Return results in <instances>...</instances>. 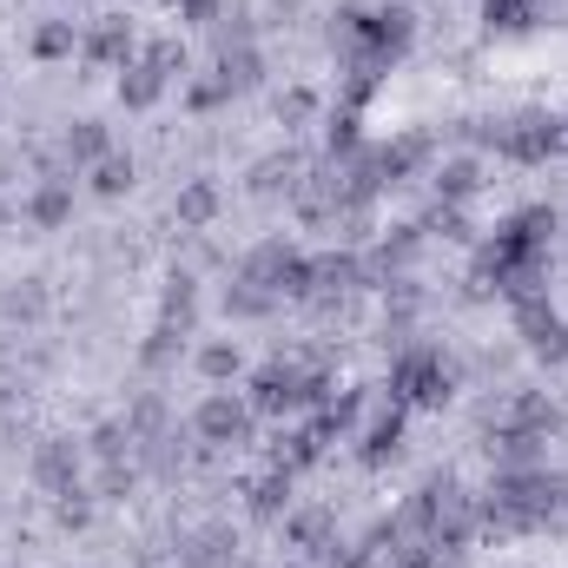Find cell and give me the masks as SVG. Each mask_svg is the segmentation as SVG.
I'll return each mask as SVG.
<instances>
[{
    "instance_id": "ffe728a7",
    "label": "cell",
    "mask_w": 568,
    "mask_h": 568,
    "mask_svg": "<svg viewBox=\"0 0 568 568\" xmlns=\"http://www.w3.org/2000/svg\"><path fill=\"white\" fill-rule=\"evenodd\" d=\"M212 80H219L225 93H252V87H258V47H252V40L225 47V53H219V73H212Z\"/></svg>"
},
{
    "instance_id": "8d00e7d4",
    "label": "cell",
    "mask_w": 568,
    "mask_h": 568,
    "mask_svg": "<svg viewBox=\"0 0 568 568\" xmlns=\"http://www.w3.org/2000/svg\"><path fill=\"white\" fill-rule=\"evenodd\" d=\"M0 219H7V212H0Z\"/></svg>"
},
{
    "instance_id": "83f0119b",
    "label": "cell",
    "mask_w": 568,
    "mask_h": 568,
    "mask_svg": "<svg viewBox=\"0 0 568 568\" xmlns=\"http://www.w3.org/2000/svg\"><path fill=\"white\" fill-rule=\"evenodd\" d=\"M503 424H509V429H529V436H549V429H562V417H556V404H549V397H516Z\"/></svg>"
},
{
    "instance_id": "44dd1931",
    "label": "cell",
    "mask_w": 568,
    "mask_h": 568,
    "mask_svg": "<svg viewBox=\"0 0 568 568\" xmlns=\"http://www.w3.org/2000/svg\"><path fill=\"white\" fill-rule=\"evenodd\" d=\"M219 205H225V192H219L212 179H192V185H179V225L205 232V225L219 219Z\"/></svg>"
},
{
    "instance_id": "7c38bea8",
    "label": "cell",
    "mask_w": 568,
    "mask_h": 568,
    "mask_svg": "<svg viewBox=\"0 0 568 568\" xmlns=\"http://www.w3.org/2000/svg\"><path fill=\"white\" fill-rule=\"evenodd\" d=\"M27 225H40V232L73 225V179H67V172H47V179L27 192Z\"/></svg>"
},
{
    "instance_id": "52a82bcc",
    "label": "cell",
    "mask_w": 568,
    "mask_h": 568,
    "mask_svg": "<svg viewBox=\"0 0 568 568\" xmlns=\"http://www.w3.org/2000/svg\"><path fill=\"white\" fill-rule=\"evenodd\" d=\"M252 429H258V410H252L239 390H205L199 410H192V436H199L205 449H245Z\"/></svg>"
},
{
    "instance_id": "7402d4cb",
    "label": "cell",
    "mask_w": 568,
    "mask_h": 568,
    "mask_svg": "<svg viewBox=\"0 0 568 568\" xmlns=\"http://www.w3.org/2000/svg\"><path fill=\"white\" fill-rule=\"evenodd\" d=\"M331 529H337V523H331V509H291V516H284L291 549H337V542H331Z\"/></svg>"
},
{
    "instance_id": "4dcf8cb0",
    "label": "cell",
    "mask_w": 568,
    "mask_h": 568,
    "mask_svg": "<svg viewBox=\"0 0 568 568\" xmlns=\"http://www.w3.org/2000/svg\"><path fill=\"white\" fill-rule=\"evenodd\" d=\"M272 304H278V297H272V291H258V284H245V278L225 284V311H232V317H265Z\"/></svg>"
},
{
    "instance_id": "8fae6325",
    "label": "cell",
    "mask_w": 568,
    "mask_h": 568,
    "mask_svg": "<svg viewBox=\"0 0 568 568\" xmlns=\"http://www.w3.org/2000/svg\"><path fill=\"white\" fill-rule=\"evenodd\" d=\"M33 483L47 496H80V443L73 436H47L33 449Z\"/></svg>"
},
{
    "instance_id": "4fadbf2b",
    "label": "cell",
    "mask_w": 568,
    "mask_h": 568,
    "mask_svg": "<svg viewBox=\"0 0 568 568\" xmlns=\"http://www.w3.org/2000/svg\"><path fill=\"white\" fill-rule=\"evenodd\" d=\"M404 417H410L404 404H384V410L364 424V436H357V463H364V469H384V463L404 449Z\"/></svg>"
},
{
    "instance_id": "5bb4252c",
    "label": "cell",
    "mask_w": 568,
    "mask_h": 568,
    "mask_svg": "<svg viewBox=\"0 0 568 568\" xmlns=\"http://www.w3.org/2000/svg\"><path fill=\"white\" fill-rule=\"evenodd\" d=\"M429 159V140L424 133H404V140H390V145H377L371 152V165H377V185H404L417 165Z\"/></svg>"
},
{
    "instance_id": "d6a6232c",
    "label": "cell",
    "mask_w": 568,
    "mask_h": 568,
    "mask_svg": "<svg viewBox=\"0 0 568 568\" xmlns=\"http://www.w3.org/2000/svg\"><path fill=\"white\" fill-rule=\"evenodd\" d=\"M311 113H317V93H311V87H291V93L278 100V120H284V126H304Z\"/></svg>"
},
{
    "instance_id": "7a4b0ae2",
    "label": "cell",
    "mask_w": 568,
    "mask_h": 568,
    "mask_svg": "<svg viewBox=\"0 0 568 568\" xmlns=\"http://www.w3.org/2000/svg\"><path fill=\"white\" fill-rule=\"evenodd\" d=\"M417 40V20L410 7H344L337 27H331V47L344 60V73H390Z\"/></svg>"
},
{
    "instance_id": "d590c367",
    "label": "cell",
    "mask_w": 568,
    "mask_h": 568,
    "mask_svg": "<svg viewBox=\"0 0 568 568\" xmlns=\"http://www.w3.org/2000/svg\"><path fill=\"white\" fill-rule=\"evenodd\" d=\"M172 7H185V0H172Z\"/></svg>"
},
{
    "instance_id": "e575fe53",
    "label": "cell",
    "mask_w": 568,
    "mask_h": 568,
    "mask_svg": "<svg viewBox=\"0 0 568 568\" xmlns=\"http://www.w3.org/2000/svg\"><path fill=\"white\" fill-rule=\"evenodd\" d=\"M562 159H568V140H562Z\"/></svg>"
},
{
    "instance_id": "2e32d148",
    "label": "cell",
    "mask_w": 568,
    "mask_h": 568,
    "mask_svg": "<svg viewBox=\"0 0 568 568\" xmlns=\"http://www.w3.org/2000/svg\"><path fill=\"white\" fill-rule=\"evenodd\" d=\"M192 364H199V377H205V384H219V390L245 377V351H239V337H212V344H199V357H192Z\"/></svg>"
},
{
    "instance_id": "836d02e7",
    "label": "cell",
    "mask_w": 568,
    "mask_h": 568,
    "mask_svg": "<svg viewBox=\"0 0 568 568\" xmlns=\"http://www.w3.org/2000/svg\"><path fill=\"white\" fill-rule=\"evenodd\" d=\"M219 100H232V93H225L219 80H192V87H185V106H192V113H212Z\"/></svg>"
},
{
    "instance_id": "cb8c5ba5",
    "label": "cell",
    "mask_w": 568,
    "mask_h": 568,
    "mask_svg": "<svg viewBox=\"0 0 568 568\" xmlns=\"http://www.w3.org/2000/svg\"><path fill=\"white\" fill-rule=\"evenodd\" d=\"M542 7L549 0H483V27L489 33H523V27L542 20Z\"/></svg>"
},
{
    "instance_id": "484cf974",
    "label": "cell",
    "mask_w": 568,
    "mask_h": 568,
    "mask_svg": "<svg viewBox=\"0 0 568 568\" xmlns=\"http://www.w3.org/2000/svg\"><path fill=\"white\" fill-rule=\"evenodd\" d=\"M133 179H140V172H133V159H126V152H106L100 165H87V185H93L100 199H126V192H133Z\"/></svg>"
},
{
    "instance_id": "9c48e42d",
    "label": "cell",
    "mask_w": 568,
    "mask_h": 568,
    "mask_svg": "<svg viewBox=\"0 0 568 568\" xmlns=\"http://www.w3.org/2000/svg\"><path fill=\"white\" fill-rule=\"evenodd\" d=\"M516 331H523V344H529L542 364H568V317L549 304V291L516 304Z\"/></svg>"
},
{
    "instance_id": "9a60e30c",
    "label": "cell",
    "mask_w": 568,
    "mask_h": 568,
    "mask_svg": "<svg viewBox=\"0 0 568 568\" xmlns=\"http://www.w3.org/2000/svg\"><path fill=\"white\" fill-rule=\"evenodd\" d=\"M27 53H33L40 67H60V60L80 53V27H73V20H40V27L27 33Z\"/></svg>"
},
{
    "instance_id": "f546056e",
    "label": "cell",
    "mask_w": 568,
    "mask_h": 568,
    "mask_svg": "<svg viewBox=\"0 0 568 568\" xmlns=\"http://www.w3.org/2000/svg\"><path fill=\"white\" fill-rule=\"evenodd\" d=\"M357 126H364V120L337 106V120L324 126V152H331V159H357V152H364V133H357Z\"/></svg>"
},
{
    "instance_id": "4316f807",
    "label": "cell",
    "mask_w": 568,
    "mask_h": 568,
    "mask_svg": "<svg viewBox=\"0 0 568 568\" xmlns=\"http://www.w3.org/2000/svg\"><path fill=\"white\" fill-rule=\"evenodd\" d=\"M252 516H258V523L291 516V469H272L265 483H252Z\"/></svg>"
},
{
    "instance_id": "d6986e66",
    "label": "cell",
    "mask_w": 568,
    "mask_h": 568,
    "mask_svg": "<svg viewBox=\"0 0 568 568\" xmlns=\"http://www.w3.org/2000/svg\"><path fill=\"white\" fill-rule=\"evenodd\" d=\"M60 145H67V165H100L113 152V133H106V120H73Z\"/></svg>"
},
{
    "instance_id": "6da1fadb",
    "label": "cell",
    "mask_w": 568,
    "mask_h": 568,
    "mask_svg": "<svg viewBox=\"0 0 568 568\" xmlns=\"http://www.w3.org/2000/svg\"><path fill=\"white\" fill-rule=\"evenodd\" d=\"M556 205H523L516 219L496 225V239L483 245V278H496V291L509 304L523 297H542V278H549V239H556Z\"/></svg>"
},
{
    "instance_id": "ac0fdd59",
    "label": "cell",
    "mask_w": 568,
    "mask_h": 568,
    "mask_svg": "<svg viewBox=\"0 0 568 568\" xmlns=\"http://www.w3.org/2000/svg\"><path fill=\"white\" fill-rule=\"evenodd\" d=\"M476 185H483V159L456 152V159H443V165H436V199H443V205H463V199H476Z\"/></svg>"
},
{
    "instance_id": "e0dca14e",
    "label": "cell",
    "mask_w": 568,
    "mask_h": 568,
    "mask_svg": "<svg viewBox=\"0 0 568 568\" xmlns=\"http://www.w3.org/2000/svg\"><path fill=\"white\" fill-rule=\"evenodd\" d=\"M165 87H172V80H165V73H152L145 60L120 67V106H126V113H152V106L165 100Z\"/></svg>"
},
{
    "instance_id": "8992f818",
    "label": "cell",
    "mask_w": 568,
    "mask_h": 568,
    "mask_svg": "<svg viewBox=\"0 0 568 568\" xmlns=\"http://www.w3.org/2000/svg\"><path fill=\"white\" fill-rule=\"evenodd\" d=\"M449 397H456V390H449L443 351H429V344L397 351V364H390V404H404V410H443Z\"/></svg>"
},
{
    "instance_id": "f1b7e54d",
    "label": "cell",
    "mask_w": 568,
    "mask_h": 568,
    "mask_svg": "<svg viewBox=\"0 0 568 568\" xmlns=\"http://www.w3.org/2000/svg\"><path fill=\"white\" fill-rule=\"evenodd\" d=\"M140 60L152 67V73H165V80H185V67H192V53H185V40H145L140 47Z\"/></svg>"
},
{
    "instance_id": "277c9868",
    "label": "cell",
    "mask_w": 568,
    "mask_h": 568,
    "mask_svg": "<svg viewBox=\"0 0 568 568\" xmlns=\"http://www.w3.org/2000/svg\"><path fill=\"white\" fill-rule=\"evenodd\" d=\"M562 140H568V120L549 113V106H523L516 120H496V133H489V145L509 165H549V159H562Z\"/></svg>"
},
{
    "instance_id": "1f68e13d",
    "label": "cell",
    "mask_w": 568,
    "mask_h": 568,
    "mask_svg": "<svg viewBox=\"0 0 568 568\" xmlns=\"http://www.w3.org/2000/svg\"><path fill=\"white\" fill-rule=\"evenodd\" d=\"M192 278H165V324H179V337L192 331Z\"/></svg>"
},
{
    "instance_id": "d4e9b609",
    "label": "cell",
    "mask_w": 568,
    "mask_h": 568,
    "mask_svg": "<svg viewBox=\"0 0 568 568\" xmlns=\"http://www.w3.org/2000/svg\"><path fill=\"white\" fill-rule=\"evenodd\" d=\"M311 272H317V297H331V291H357V284H364V265H357L351 252H317Z\"/></svg>"
},
{
    "instance_id": "30bf717a",
    "label": "cell",
    "mask_w": 568,
    "mask_h": 568,
    "mask_svg": "<svg viewBox=\"0 0 568 568\" xmlns=\"http://www.w3.org/2000/svg\"><path fill=\"white\" fill-rule=\"evenodd\" d=\"M80 60H87V67H106V73L133 67V60H140L133 20H126V13H106V20H93V27L80 33Z\"/></svg>"
},
{
    "instance_id": "603a6c76",
    "label": "cell",
    "mask_w": 568,
    "mask_h": 568,
    "mask_svg": "<svg viewBox=\"0 0 568 568\" xmlns=\"http://www.w3.org/2000/svg\"><path fill=\"white\" fill-rule=\"evenodd\" d=\"M324 449H331V443H324L317 429L297 424V429L278 443V463H272V469H291V476H297V469H317V463H324Z\"/></svg>"
},
{
    "instance_id": "3957f363",
    "label": "cell",
    "mask_w": 568,
    "mask_h": 568,
    "mask_svg": "<svg viewBox=\"0 0 568 568\" xmlns=\"http://www.w3.org/2000/svg\"><path fill=\"white\" fill-rule=\"evenodd\" d=\"M556 509H562V476L529 463V469H496L489 496L476 503V523L489 536H523V529H542Z\"/></svg>"
},
{
    "instance_id": "ba28073f",
    "label": "cell",
    "mask_w": 568,
    "mask_h": 568,
    "mask_svg": "<svg viewBox=\"0 0 568 568\" xmlns=\"http://www.w3.org/2000/svg\"><path fill=\"white\" fill-rule=\"evenodd\" d=\"M245 404H252L258 417L304 410V371H297L291 357H272V364H258V371H252V384H245Z\"/></svg>"
},
{
    "instance_id": "5b68a950",
    "label": "cell",
    "mask_w": 568,
    "mask_h": 568,
    "mask_svg": "<svg viewBox=\"0 0 568 568\" xmlns=\"http://www.w3.org/2000/svg\"><path fill=\"white\" fill-rule=\"evenodd\" d=\"M239 278L258 284V291H272V297H317V272H311V252H297V245H284V239H265V245H252L245 252V265H239Z\"/></svg>"
}]
</instances>
